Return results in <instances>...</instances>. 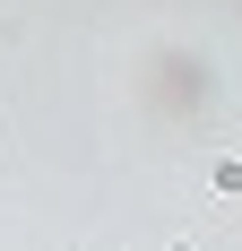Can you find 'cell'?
<instances>
[{
  "instance_id": "1",
  "label": "cell",
  "mask_w": 242,
  "mask_h": 251,
  "mask_svg": "<svg viewBox=\"0 0 242 251\" xmlns=\"http://www.w3.org/2000/svg\"><path fill=\"white\" fill-rule=\"evenodd\" d=\"M165 251H199V243H165Z\"/></svg>"
}]
</instances>
